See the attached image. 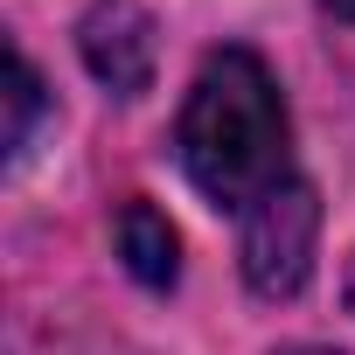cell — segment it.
<instances>
[{"label": "cell", "mask_w": 355, "mask_h": 355, "mask_svg": "<svg viewBox=\"0 0 355 355\" xmlns=\"http://www.w3.org/2000/svg\"><path fill=\"white\" fill-rule=\"evenodd\" d=\"M286 98L251 49H209L182 105V167L216 209H251L286 182Z\"/></svg>", "instance_id": "6da1fadb"}, {"label": "cell", "mask_w": 355, "mask_h": 355, "mask_svg": "<svg viewBox=\"0 0 355 355\" xmlns=\"http://www.w3.org/2000/svg\"><path fill=\"white\" fill-rule=\"evenodd\" d=\"M313 244H320V196L286 174L279 189H265L244 209V237H237L244 286L258 300H293L313 272Z\"/></svg>", "instance_id": "7a4b0ae2"}, {"label": "cell", "mask_w": 355, "mask_h": 355, "mask_svg": "<svg viewBox=\"0 0 355 355\" xmlns=\"http://www.w3.org/2000/svg\"><path fill=\"white\" fill-rule=\"evenodd\" d=\"M77 42H84L91 77L112 84L119 98H139V91L153 84L160 42H153V15L132 8V0H98V8L84 15V28H77Z\"/></svg>", "instance_id": "3957f363"}, {"label": "cell", "mask_w": 355, "mask_h": 355, "mask_svg": "<svg viewBox=\"0 0 355 355\" xmlns=\"http://www.w3.org/2000/svg\"><path fill=\"white\" fill-rule=\"evenodd\" d=\"M119 258H125V272L139 279V286H174V272H182V244H174V223L153 209V202H125L119 209Z\"/></svg>", "instance_id": "277c9868"}, {"label": "cell", "mask_w": 355, "mask_h": 355, "mask_svg": "<svg viewBox=\"0 0 355 355\" xmlns=\"http://www.w3.org/2000/svg\"><path fill=\"white\" fill-rule=\"evenodd\" d=\"M35 112H42V77H35V70H28V56L15 49V56H8V153H21V146H28Z\"/></svg>", "instance_id": "5b68a950"}, {"label": "cell", "mask_w": 355, "mask_h": 355, "mask_svg": "<svg viewBox=\"0 0 355 355\" xmlns=\"http://www.w3.org/2000/svg\"><path fill=\"white\" fill-rule=\"evenodd\" d=\"M327 8H334V15H341V21H355V0H327Z\"/></svg>", "instance_id": "8992f818"}, {"label": "cell", "mask_w": 355, "mask_h": 355, "mask_svg": "<svg viewBox=\"0 0 355 355\" xmlns=\"http://www.w3.org/2000/svg\"><path fill=\"white\" fill-rule=\"evenodd\" d=\"M341 300H348V313H355V265H348V286H341Z\"/></svg>", "instance_id": "52a82bcc"}, {"label": "cell", "mask_w": 355, "mask_h": 355, "mask_svg": "<svg viewBox=\"0 0 355 355\" xmlns=\"http://www.w3.org/2000/svg\"><path fill=\"white\" fill-rule=\"evenodd\" d=\"M286 355H334V348H286Z\"/></svg>", "instance_id": "ba28073f"}]
</instances>
